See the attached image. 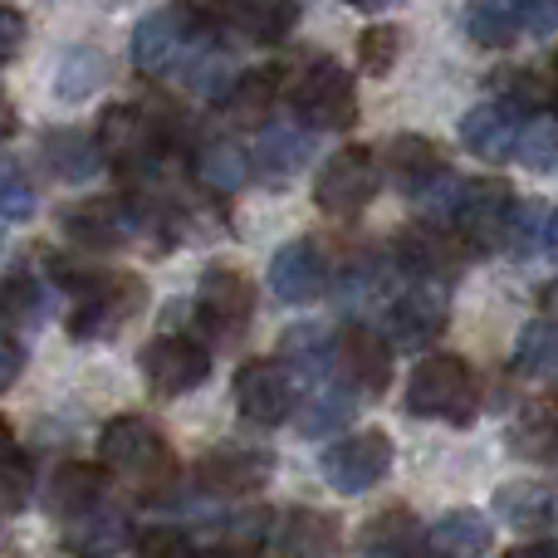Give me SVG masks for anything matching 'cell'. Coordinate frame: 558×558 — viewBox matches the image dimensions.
Here are the masks:
<instances>
[{"label": "cell", "mask_w": 558, "mask_h": 558, "mask_svg": "<svg viewBox=\"0 0 558 558\" xmlns=\"http://www.w3.org/2000/svg\"><path fill=\"white\" fill-rule=\"evenodd\" d=\"M211 29H216V20L202 0H172V5L153 10L147 20H137L128 54H133V64L143 74H172L182 59L202 54Z\"/></svg>", "instance_id": "obj_1"}, {"label": "cell", "mask_w": 558, "mask_h": 558, "mask_svg": "<svg viewBox=\"0 0 558 558\" xmlns=\"http://www.w3.org/2000/svg\"><path fill=\"white\" fill-rule=\"evenodd\" d=\"M407 412L422 416V422L471 426L475 416H481V377L456 353L422 357L412 383H407Z\"/></svg>", "instance_id": "obj_2"}, {"label": "cell", "mask_w": 558, "mask_h": 558, "mask_svg": "<svg viewBox=\"0 0 558 558\" xmlns=\"http://www.w3.org/2000/svg\"><path fill=\"white\" fill-rule=\"evenodd\" d=\"M167 128H172V118L157 104H108L94 143L123 177H153L167 147Z\"/></svg>", "instance_id": "obj_3"}, {"label": "cell", "mask_w": 558, "mask_h": 558, "mask_svg": "<svg viewBox=\"0 0 558 558\" xmlns=\"http://www.w3.org/2000/svg\"><path fill=\"white\" fill-rule=\"evenodd\" d=\"M98 456H104L108 471L137 481L143 490H167L177 475V461L167 451L162 432H157L147 416H113V422L98 432Z\"/></svg>", "instance_id": "obj_4"}, {"label": "cell", "mask_w": 558, "mask_h": 558, "mask_svg": "<svg viewBox=\"0 0 558 558\" xmlns=\"http://www.w3.org/2000/svg\"><path fill=\"white\" fill-rule=\"evenodd\" d=\"M289 108L314 133H348L357 123V88L353 74L333 59H308L289 84Z\"/></svg>", "instance_id": "obj_5"}, {"label": "cell", "mask_w": 558, "mask_h": 558, "mask_svg": "<svg viewBox=\"0 0 558 558\" xmlns=\"http://www.w3.org/2000/svg\"><path fill=\"white\" fill-rule=\"evenodd\" d=\"M143 299H147V284L137 275H104L98 270L74 294V308H69V338H78V343L113 338L118 328L143 308Z\"/></svg>", "instance_id": "obj_6"}, {"label": "cell", "mask_w": 558, "mask_h": 558, "mask_svg": "<svg viewBox=\"0 0 558 558\" xmlns=\"http://www.w3.org/2000/svg\"><path fill=\"white\" fill-rule=\"evenodd\" d=\"M377 192H383V162L367 147H343L314 177V202L328 216H357L363 206H373Z\"/></svg>", "instance_id": "obj_7"}, {"label": "cell", "mask_w": 558, "mask_h": 558, "mask_svg": "<svg viewBox=\"0 0 558 558\" xmlns=\"http://www.w3.org/2000/svg\"><path fill=\"white\" fill-rule=\"evenodd\" d=\"M211 377V348L186 333H157L143 348V383L153 397H186Z\"/></svg>", "instance_id": "obj_8"}, {"label": "cell", "mask_w": 558, "mask_h": 558, "mask_svg": "<svg viewBox=\"0 0 558 558\" xmlns=\"http://www.w3.org/2000/svg\"><path fill=\"white\" fill-rule=\"evenodd\" d=\"M510 206H514L510 182H500V177H471V182H461L451 192L446 216H451L461 241L490 251V245H500V231H505V221H510Z\"/></svg>", "instance_id": "obj_9"}, {"label": "cell", "mask_w": 558, "mask_h": 558, "mask_svg": "<svg viewBox=\"0 0 558 558\" xmlns=\"http://www.w3.org/2000/svg\"><path fill=\"white\" fill-rule=\"evenodd\" d=\"M328 367L348 383V392L383 397L387 383H392V343L383 333H373L367 324H348L328 343Z\"/></svg>", "instance_id": "obj_10"}, {"label": "cell", "mask_w": 558, "mask_h": 558, "mask_svg": "<svg viewBox=\"0 0 558 558\" xmlns=\"http://www.w3.org/2000/svg\"><path fill=\"white\" fill-rule=\"evenodd\" d=\"M255 318V284L231 265H211L196 284V324L211 338H241Z\"/></svg>", "instance_id": "obj_11"}, {"label": "cell", "mask_w": 558, "mask_h": 558, "mask_svg": "<svg viewBox=\"0 0 558 558\" xmlns=\"http://www.w3.org/2000/svg\"><path fill=\"white\" fill-rule=\"evenodd\" d=\"M324 481L333 485L338 495H363L392 471V436L387 432H353L343 441H333L318 461Z\"/></svg>", "instance_id": "obj_12"}, {"label": "cell", "mask_w": 558, "mask_h": 558, "mask_svg": "<svg viewBox=\"0 0 558 558\" xmlns=\"http://www.w3.org/2000/svg\"><path fill=\"white\" fill-rule=\"evenodd\" d=\"M59 231L84 251H118L137 231V206H128L123 196H88L59 211Z\"/></svg>", "instance_id": "obj_13"}, {"label": "cell", "mask_w": 558, "mask_h": 558, "mask_svg": "<svg viewBox=\"0 0 558 558\" xmlns=\"http://www.w3.org/2000/svg\"><path fill=\"white\" fill-rule=\"evenodd\" d=\"M446 318H451L446 294L422 279L416 289L397 294L392 308H387V343L402 348V353H422V348H432L446 333Z\"/></svg>", "instance_id": "obj_14"}, {"label": "cell", "mask_w": 558, "mask_h": 558, "mask_svg": "<svg viewBox=\"0 0 558 558\" xmlns=\"http://www.w3.org/2000/svg\"><path fill=\"white\" fill-rule=\"evenodd\" d=\"M235 412L251 426H279L289 412H294V383H289L284 363H265V357H251V363L235 373Z\"/></svg>", "instance_id": "obj_15"}, {"label": "cell", "mask_w": 558, "mask_h": 558, "mask_svg": "<svg viewBox=\"0 0 558 558\" xmlns=\"http://www.w3.org/2000/svg\"><path fill=\"white\" fill-rule=\"evenodd\" d=\"M270 475H275V456L255 451V446H216V451H206L202 461H196V481L211 495L260 490Z\"/></svg>", "instance_id": "obj_16"}, {"label": "cell", "mask_w": 558, "mask_h": 558, "mask_svg": "<svg viewBox=\"0 0 558 558\" xmlns=\"http://www.w3.org/2000/svg\"><path fill=\"white\" fill-rule=\"evenodd\" d=\"M328 289V260L314 241H289L270 260V294L279 304H314Z\"/></svg>", "instance_id": "obj_17"}, {"label": "cell", "mask_w": 558, "mask_h": 558, "mask_svg": "<svg viewBox=\"0 0 558 558\" xmlns=\"http://www.w3.org/2000/svg\"><path fill=\"white\" fill-rule=\"evenodd\" d=\"M397 270H407L412 279H451L461 270V235H446L436 226H407L392 241Z\"/></svg>", "instance_id": "obj_18"}, {"label": "cell", "mask_w": 558, "mask_h": 558, "mask_svg": "<svg viewBox=\"0 0 558 558\" xmlns=\"http://www.w3.org/2000/svg\"><path fill=\"white\" fill-rule=\"evenodd\" d=\"M520 128L524 118L514 113V104H481L461 118V147L481 162H510L514 143H520Z\"/></svg>", "instance_id": "obj_19"}, {"label": "cell", "mask_w": 558, "mask_h": 558, "mask_svg": "<svg viewBox=\"0 0 558 558\" xmlns=\"http://www.w3.org/2000/svg\"><path fill=\"white\" fill-rule=\"evenodd\" d=\"M383 172L392 177L407 196H422V192H436V186L446 182V157H441V147L426 143V137L402 133V137H392V143H387Z\"/></svg>", "instance_id": "obj_20"}, {"label": "cell", "mask_w": 558, "mask_h": 558, "mask_svg": "<svg viewBox=\"0 0 558 558\" xmlns=\"http://www.w3.org/2000/svg\"><path fill=\"white\" fill-rule=\"evenodd\" d=\"M294 0H211V20L255 45H279L294 29Z\"/></svg>", "instance_id": "obj_21"}, {"label": "cell", "mask_w": 558, "mask_h": 558, "mask_svg": "<svg viewBox=\"0 0 558 558\" xmlns=\"http://www.w3.org/2000/svg\"><path fill=\"white\" fill-rule=\"evenodd\" d=\"M108 495V471L94 461H69L54 471V481H49L45 490V505L54 520H78V514H88L94 505H104Z\"/></svg>", "instance_id": "obj_22"}, {"label": "cell", "mask_w": 558, "mask_h": 558, "mask_svg": "<svg viewBox=\"0 0 558 558\" xmlns=\"http://www.w3.org/2000/svg\"><path fill=\"white\" fill-rule=\"evenodd\" d=\"M39 162H45L49 177H59V182H88V177L104 167V153H98V143L88 133H78V128H49V133L39 137Z\"/></svg>", "instance_id": "obj_23"}, {"label": "cell", "mask_w": 558, "mask_h": 558, "mask_svg": "<svg viewBox=\"0 0 558 558\" xmlns=\"http://www.w3.org/2000/svg\"><path fill=\"white\" fill-rule=\"evenodd\" d=\"M426 549L446 558H481L495 549V530L481 510H451L426 530Z\"/></svg>", "instance_id": "obj_24"}, {"label": "cell", "mask_w": 558, "mask_h": 558, "mask_svg": "<svg viewBox=\"0 0 558 558\" xmlns=\"http://www.w3.org/2000/svg\"><path fill=\"white\" fill-rule=\"evenodd\" d=\"M357 549L363 554H383V558H412L426 549V534H422V520H416L412 510H383L373 514V520L363 524V534H357Z\"/></svg>", "instance_id": "obj_25"}, {"label": "cell", "mask_w": 558, "mask_h": 558, "mask_svg": "<svg viewBox=\"0 0 558 558\" xmlns=\"http://www.w3.org/2000/svg\"><path fill=\"white\" fill-rule=\"evenodd\" d=\"M279 530H275V539H279V549L284 554H304V558H318V554H333L338 549V539H343V524L333 520L328 510H289L284 520H275Z\"/></svg>", "instance_id": "obj_26"}, {"label": "cell", "mask_w": 558, "mask_h": 558, "mask_svg": "<svg viewBox=\"0 0 558 558\" xmlns=\"http://www.w3.org/2000/svg\"><path fill=\"white\" fill-rule=\"evenodd\" d=\"M308 162V137L299 128H265L260 143H255V167H260V182L289 186Z\"/></svg>", "instance_id": "obj_27"}, {"label": "cell", "mask_w": 558, "mask_h": 558, "mask_svg": "<svg viewBox=\"0 0 558 558\" xmlns=\"http://www.w3.org/2000/svg\"><path fill=\"white\" fill-rule=\"evenodd\" d=\"M104 84H108L104 49H94V45L64 49V59H59V69H54V98L59 104H84V98H94Z\"/></svg>", "instance_id": "obj_28"}, {"label": "cell", "mask_w": 558, "mask_h": 558, "mask_svg": "<svg viewBox=\"0 0 558 558\" xmlns=\"http://www.w3.org/2000/svg\"><path fill=\"white\" fill-rule=\"evenodd\" d=\"M196 182H202L206 192H216V196L241 192V186L251 182V157H245V147L226 143V137L206 143L202 153H196Z\"/></svg>", "instance_id": "obj_29"}, {"label": "cell", "mask_w": 558, "mask_h": 558, "mask_svg": "<svg viewBox=\"0 0 558 558\" xmlns=\"http://www.w3.org/2000/svg\"><path fill=\"white\" fill-rule=\"evenodd\" d=\"M275 98H279V74H275V69H251V74H235L231 78V88H226L221 104L231 108L235 123L255 128V123H265V118H270Z\"/></svg>", "instance_id": "obj_30"}, {"label": "cell", "mask_w": 558, "mask_h": 558, "mask_svg": "<svg viewBox=\"0 0 558 558\" xmlns=\"http://www.w3.org/2000/svg\"><path fill=\"white\" fill-rule=\"evenodd\" d=\"M465 35L481 49H510L524 35L514 0H471L465 5Z\"/></svg>", "instance_id": "obj_31"}, {"label": "cell", "mask_w": 558, "mask_h": 558, "mask_svg": "<svg viewBox=\"0 0 558 558\" xmlns=\"http://www.w3.org/2000/svg\"><path fill=\"white\" fill-rule=\"evenodd\" d=\"M495 514H500V524H510V530H544V524H554L549 490L530 485V481L500 485V490H495Z\"/></svg>", "instance_id": "obj_32"}, {"label": "cell", "mask_w": 558, "mask_h": 558, "mask_svg": "<svg viewBox=\"0 0 558 558\" xmlns=\"http://www.w3.org/2000/svg\"><path fill=\"white\" fill-rule=\"evenodd\" d=\"M279 363L294 367V373L308 377V383H318V377L328 373V333L318 324L284 328V338H279Z\"/></svg>", "instance_id": "obj_33"}, {"label": "cell", "mask_w": 558, "mask_h": 558, "mask_svg": "<svg viewBox=\"0 0 558 558\" xmlns=\"http://www.w3.org/2000/svg\"><path fill=\"white\" fill-rule=\"evenodd\" d=\"M348 422H353V392H343V387H324L299 407V436H308V441H324V436L343 432Z\"/></svg>", "instance_id": "obj_34"}, {"label": "cell", "mask_w": 558, "mask_h": 558, "mask_svg": "<svg viewBox=\"0 0 558 558\" xmlns=\"http://www.w3.org/2000/svg\"><path fill=\"white\" fill-rule=\"evenodd\" d=\"M69 524H78V530L69 534V549H78V554H113V549H123V539H128V520L118 510H104V505H94L88 514H78V520H69Z\"/></svg>", "instance_id": "obj_35"}, {"label": "cell", "mask_w": 558, "mask_h": 558, "mask_svg": "<svg viewBox=\"0 0 558 558\" xmlns=\"http://www.w3.org/2000/svg\"><path fill=\"white\" fill-rule=\"evenodd\" d=\"M514 373L520 377H554L558 373V328L544 318V324H530L514 343Z\"/></svg>", "instance_id": "obj_36"}, {"label": "cell", "mask_w": 558, "mask_h": 558, "mask_svg": "<svg viewBox=\"0 0 558 558\" xmlns=\"http://www.w3.org/2000/svg\"><path fill=\"white\" fill-rule=\"evenodd\" d=\"M544 216H549V206H539V202H514L510 206V221H505V231H500V245L510 251V260H530V255L539 251Z\"/></svg>", "instance_id": "obj_37"}, {"label": "cell", "mask_w": 558, "mask_h": 558, "mask_svg": "<svg viewBox=\"0 0 558 558\" xmlns=\"http://www.w3.org/2000/svg\"><path fill=\"white\" fill-rule=\"evenodd\" d=\"M270 539H275V510L270 505H251V510H241L226 524L221 549L226 554H260Z\"/></svg>", "instance_id": "obj_38"}, {"label": "cell", "mask_w": 558, "mask_h": 558, "mask_svg": "<svg viewBox=\"0 0 558 558\" xmlns=\"http://www.w3.org/2000/svg\"><path fill=\"white\" fill-rule=\"evenodd\" d=\"M357 59H363V74L383 78L397 69V59H402V29L397 25H367L363 35H357Z\"/></svg>", "instance_id": "obj_39"}, {"label": "cell", "mask_w": 558, "mask_h": 558, "mask_svg": "<svg viewBox=\"0 0 558 558\" xmlns=\"http://www.w3.org/2000/svg\"><path fill=\"white\" fill-rule=\"evenodd\" d=\"M29 490H35V465H29L25 451H10L5 461H0V514L25 510Z\"/></svg>", "instance_id": "obj_40"}, {"label": "cell", "mask_w": 558, "mask_h": 558, "mask_svg": "<svg viewBox=\"0 0 558 558\" xmlns=\"http://www.w3.org/2000/svg\"><path fill=\"white\" fill-rule=\"evenodd\" d=\"M514 157H524L534 172H554V167H558V123H554V118H539V123L520 128Z\"/></svg>", "instance_id": "obj_41"}, {"label": "cell", "mask_w": 558, "mask_h": 558, "mask_svg": "<svg viewBox=\"0 0 558 558\" xmlns=\"http://www.w3.org/2000/svg\"><path fill=\"white\" fill-rule=\"evenodd\" d=\"M0 308H5L15 324H29V318L45 314V289H39L25 270H15L5 284H0Z\"/></svg>", "instance_id": "obj_42"}, {"label": "cell", "mask_w": 558, "mask_h": 558, "mask_svg": "<svg viewBox=\"0 0 558 558\" xmlns=\"http://www.w3.org/2000/svg\"><path fill=\"white\" fill-rule=\"evenodd\" d=\"M133 549H137V554H147V558H186V554H192V539H186L182 530L153 524V530H143V534L133 539Z\"/></svg>", "instance_id": "obj_43"}, {"label": "cell", "mask_w": 558, "mask_h": 558, "mask_svg": "<svg viewBox=\"0 0 558 558\" xmlns=\"http://www.w3.org/2000/svg\"><path fill=\"white\" fill-rule=\"evenodd\" d=\"M29 211H35V186L20 172H5L0 177V216L5 221H29Z\"/></svg>", "instance_id": "obj_44"}, {"label": "cell", "mask_w": 558, "mask_h": 558, "mask_svg": "<svg viewBox=\"0 0 558 558\" xmlns=\"http://www.w3.org/2000/svg\"><path fill=\"white\" fill-rule=\"evenodd\" d=\"M524 35H554L558 29V0H514Z\"/></svg>", "instance_id": "obj_45"}, {"label": "cell", "mask_w": 558, "mask_h": 558, "mask_svg": "<svg viewBox=\"0 0 558 558\" xmlns=\"http://www.w3.org/2000/svg\"><path fill=\"white\" fill-rule=\"evenodd\" d=\"M25 35H29L25 15H20L15 5H0V64H5V59H15L20 49H25Z\"/></svg>", "instance_id": "obj_46"}, {"label": "cell", "mask_w": 558, "mask_h": 558, "mask_svg": "<svg viewBox=\"0 0 558 558\" xmlns=\"http://www.w3.org/2000/svg\"><path fill=\"white\" fill-rule=\"evenodd\" d=\"M20 373H25V348H20L10 333H0V397L15 387Z\"/></svg>", "instance_id": "obj_47"}, {"label": "cell", "mask_w": 558, "mask_h": 558, "mask_svg": "<svg viewBox=\"0 0 558 558\" xmlns=\"http://www.w3.org/2000/svg\"><path fill=\"white\" fill-rule=\"evenodd\" d=\"M510 558H558V539L549 534V539H524V544H514Z\"/></svg>", "instance_id": "obj_48"}, {"label": "cell", "mask_w": 558, "mask_h": 558, "mask_svg": "<svg viewBox=\"0 0 558 558\" xmlns=\"http://www.w3.org/2000/svg\"><path fill=\"white\" fill-rule=\"evenodd\" d=\"M15 128H20V113H15V104H10V98L0 94V137H15Z\"/></svg>", "instance_id": "obj_49"}, {"label": "cell", "mask_w": 558, "mask_h": 558, "mask_svg": "<svg viewBox=\"0 0 558 558\" xmlns=\"http://www.w3.org/2000/svg\"><path fill=\"white\" fill-rule=\"evenodd\" d=\"M539 308H544V318H549V324H558V279L539 289Z\"/></svg>", "instance_id": "obj_50"}, {"label": "cell", "mask_w": 558, "mask_h": 558, "mask_svg": "<svg viewBox=\"0 0 558 558\" xmlns=\"http://www.w3.org/2000/svg\"><path fill=\"white\" fill-rule=\"evenodd\" d=\"M544 251H549V260H558V211L544 221Z\"/></svg>", "instance_id": "obj_51"}, {"label": "cell", "mask_w": 558, "mask_h": 558, "mask_svg": "<svg viewBox=\"0 0 558 558\" xmlns=\"http://www.w3.org/2000/svg\"><path fill=\"white\" fill-rule=\"evenodd\" d=\"M348 5H353V10H363V15H383V10L392 5V0H348Z\"/></svg>", "instance_id": "obj_52"}, {"label": "cell", "mask_w": 558, "mask_h": 558, "mask_svg": "<svg viewBox=\"0 0 558 558\" xmlns=\"http://www.w3.org/2000/svg\"><path fill=\"white\" fill-rule=\"evenodd\" d=\"M10 451H15V436H10V432H5V426H0V461H5V456H10Z\"/></svg>", "instance_id": "obj_53"}, {"label": "cell", "mask_w": 558, "mask_h": 558, "mask_svg": "<svg viewBox=\"0 0 558 558\" xmlns=\"http://www.w3.org/2000/svg\"><path fill=\"white\" fill-rule=\"evenodd\" d=\"M549 514H554V524H558V490H549Z\"/></svg>", "instance_id": "obj_54"}, {"label": "cell", "mask_w": 558, "mask_h": 558, "mask_svg": "<svg viewBox=\"0 0 558 558\" xmlns=\"http://www.w3.org/2000/svg\"><path fill=\"white\" fill-rule=\"evenodd\" d=\"M549 441H554V451H558V426H554V436H549Z\"/></svg>", "instance_id": "obj_55"}]
</instances>
